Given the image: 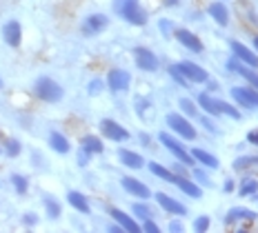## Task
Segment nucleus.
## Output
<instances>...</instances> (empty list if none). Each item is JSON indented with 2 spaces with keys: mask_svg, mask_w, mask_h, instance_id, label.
<instances>
[{
  "mask_svg": "<svg viewBox=\"0 0 258 233\" xmlns=\"http://www.w3.org/2000/svg\"><path fill=\"white\" fill-rule=\"evenodd\" d=\"M114 12L120 16L125 23L134 25V27H145L149 20V16L143 9L141 0H114Z\"/></svg>",
  "mask_w": 258,
  "mask_h": 233,
  "instance_id": "obj_1",
  "label": "nucleus"
},
{
  "mask_svg": "<svg viewBox=\"0 0 258 233\" xmlns=\"http://www.w3.org/2000/svg\"><path fill=\"white\" fill-rule=\"evenodd\" d=\"M34 94L38 100L56 105V102L62 100L64 89L53 78H49V75H40V78H36V83H34Z\"/></svg>",
  "mask_w": 258,
  "mask_h": 233,
  "instance_id": "obj_2",
  "label": "nucleus"
},
{
  "mask_svg": "<svg viewBox=\"0 0 258 233\" xmlns=\"http://www.w3.org/2000/svg\"><path fill=\"white\" fill-rule=\"evenodd\" d=\"M158 140H160V144H163V147L167 149L169 153L174 156V158L178 160V162H182V165H187V167H194V165H196V160H194L191 153L185 149V144H182L180 140H176L171 133L160 131V133H158Z\"/></svg>",
  "mask_w": 258,
  "mask_h": 233,
  "instance_id": "obj_3",
  "label": "nucleus"
},
{
  "mask_svg": "<svg viewBox=\"0 0 258 233\" xmlns=\"http://www.w3.org/2000/svg\"><path fill=\"white\" fill-rule=\"evenodd\" d=\"M165 122H167V127L171 131H176L180 135L182 140H196L198 131L194 129V124L187 120L182 113H167V118H165Z\"/></svg>",
  "mask_w": 258,
  "mask_h": 233,
  "instance_id": "obj_4",
  "label": "nucleus"
},
{
  "mask_svg": "<svg viewBox=\"0 0 258 233\" xmlns=\"http://www.w3.org/2000/svg\"><path fill=\"white\" fill-rule=\"evenodd\" d=\"M107 87H109V91H114V94H122V91H129V87H132V73L127 71V69H109V73H107Z\"/></svg>",
  "mask_w": 258,
  "mask_h": 233,
  "instance_id": "obj_5",
  "label": "nucleus"
},
{
  "mask_svg": "<svg viewBox=\"0 0 258 233\" xmlns=\"http://www.w3.org/2000/svg\"><path fill=\"white\" fill-rule=\"evenodd\" d=\"M134 62H136V67L141 69V71H147V73L158 71V67H160L156 53L152 49H147V47H136V49H134Z\"/></svg>",
  "mask_w": 258,
  "mask_h": 233,
  "instance_id": "obj_6",
  "label": "nucleus"
},
{
  "mask_svg": "<svg viewBox=\"0 0 258 233\" xmlns=\"http://www.w3.org/2000/svg\"><path fill=\"white\" fill-rule=\"evenodd\" d=\"M100 133H103L107 140H111V142H125V140L132 138V133H129L120 122L111 120V118L100 120Z\"/></svg>",
  "mask_w": 258,
  "mask_h": 233,
  "instance_id": "obj_7",
  "label": "nucleus"
},
{
  "mask_svg": "<svg viewBox=\"0 0 258 233\" xmlns=\"http://www.w3.org/2000/svg\"><path fill=\"white\" fill-rule=\"evenodd\" d=\"M107 27H109V16L91 14V16H87V18L83 20L80 31H83V36H98V34H103Z\"/></svg>",
  "mask_w": 258,
  "mask_h": 233,
  "instance_id": "obj_8",
  "label": "nucleus"
},
{
  "mask_svg": "<svg viewBox=\"0 0 258 233\" xmlns=\"http://www.w3.org/2000/svg\"><path fill=\"white\" fill-rule=\"evenodd\" d=\"M229 94L245 109H258V89H254V87H232Z\"/></svg>",
  "mask_w": 258,
  "mask_h": 233,
  "instance_id": "obj_9",
  "label": "nucleus"
},
{
  "mask_svg": "<svg viewBox=\"0 0 258 233\" xmlns=\"http://www.w3.org/2000/svg\"><path fill=\"white\" fill-rule=\"evenodd\" d=\"M0 36H3V40L7 42L9 47H20V42H23V25L18 23V20H7V23L3 25V29H0Z\"/></svg>",
  "mask_w": 258,
  "mask_h": 233,
  "instance_id": "obj_10",
  "label": "nucleus"
},
{
  "mask_svg": "<svg viewBox=\"0 0 258 233\" xmlns=\"http://www.w3.org/2000/svg\"><path fill=\"white\" fill-rule=\"evenodd\" d=\"M176 67H178V71L185 75V78L189 80V83H207V80H209V73H207L203 67H198L196 62L182 60V62L176 64Z\"/></svg>",
  "mask_w": 258,
  "mask_h": 233,
  "instance_id": "obj_11",
  "label": "nucleus"
},
{
  "mask_svg": "<svg viewBox=\"0 0 258 233\" xmlns=\"http://www.w3.org/2000/svg\"><path fill=\"white\" fill-rule=\"evenodd\" d=\"M120 184H122V189H125L129 196H134V198H141V200H149V198H152V191H149V187H147V184H143L138 178L125 176L120 180Z\"/></svg>",
  "mask_w": 258,
  "mask_h": 233,
  "instance_id": "obj_12",
  "label": "nucleus"
},
{
  "mask_svg": "<svg viewBox=\"0 0 258 233\" xmlns=\"http://www.w3.org/2000/svg\"><path fill=\"white\" fill-rule=\"evenodd\" d=\"M229 47H232L234 58H236V60H238V62L247 64V67H254V69H258V56H256V53L249 49V47L240 45L238 40H232V42H229Z\"/></svg>",
  "mask_w": 258,
  "mask_h": 233,
  "instance_id": "obj_13",
  "label": "nucleus"
},
{
  "mask_svg": "<svg viewBox=\"0 0 258 233\" xmlns=\"http://www.w3.org/2000/svg\"><path fill=\"white\" fill-rule=\"evenodd\" d=\"M227 69H229V71H234V73H238V75H243V78L251 87H254V89H258V71L254 67H247V64L236 60V58H229V60H227Z\"/></svg>",
  "mask_w": 258,
  "mask_h": 233,
  "instance_id": "obj_14",
  "label": "nucleus"
},
{
  "mask_svg": "<svg viewBox=\"0 0 258 233\" xmlns=\"http://www.w3.org/2000/svg\"><path fill=\"white\" fill-rule=\"evenodd\" d=\"M174 36H176V40L180 42L185 49H189L194 53H201L203 51V42H201V38H198L196 34H191L189 29H174Z\"/></svg>",
  "mask_w": 258,
  "mask_h": 233,
  "instance_id": "obj_15",
  "label": "nucleus"
},
{
  "mask_svg": "<svg viewBox=\"0 0 258 233\" xmlns=\"http://www.w3.org/2000/svg\"><path fill=\"white\" fill-rule=\"evenodd\" d=\"M156 202L160 204V209L167 211L171 215H187V207L182 202H178L176 198L167 196V193H156Z\"/></svg>",
  "mask_w": 258,
  "mask_h": 233,
  "instance_id": "obj_16",
  "label": "nucleus"
},
{
  "mask_svg": "<svg viewBox=\"0 0 258 233\" xmlns=\"http://www.w3.org/2000/svg\"><path fill=\"white\" fill-rule=\"evenodd\" d=\"M118 160H120L122 167L134 169V171L145 167V158L141 153H136V151H132V149H118Z\"/></svg>",
  "mask_w": 258,
  "mask_h": 233,
  "instance_id": "obj_17",
  "label": "nucleus"
},
{
  "mask_svg": "<svg viewBox=\"0 0 258 233\" xmlns=\"http://www.w3.org/2000/svg\"><path fill=\"white\" fill-rule=\"evenodd\" d=\"M109 215H111V220L118 222V224L122 226V231H129V233H138V231H141V224H138V222L134 220L129 213H125V211L109 209Z\"/></svg>",
  "mask_w": 258,
  "mask_h": 233,
  "instance_id": "obj_18",
  "label": "nucleus"
},
{
  "mask_svg": "<svg viewBox=\"0 0 258 233\" xmlns=\"http://www.w3.org/2000/svg\"><path fill=\"white\" fill-rule=\"evenodd\" d=\"M67 202H69V207L72 209H76L78 213H83V215H89L91 213V204H89V200L85 193H80V191H69L67 193Z\"/></svg>",
  "mask_w": 258,
  "mask_h": 233,
  "instance_id": "obj_19",
  "label": "nucleus"
},
{
  "mask_svg": "<svg viewBox=\"0 0 258 233\" xmlns=\"http://www.w3.org/2000/svg\"><path fill=\"white\" fill-rule=\"evenodd\" d=\"M198 105L203 107V111L205 113H209L212 118H220L223 116V111H220V100L218 98H212L209 94H198Z\"/></svg>",
  "mask_w": 258,
  "mask_h": 233,
  "instance_id": "obj_20",
  "label": "nucleus"
},
{
  "mask_svg": "<svg viewBox=\"0 0 258 233\" xmlns=\"http://www.w3.org/2000/svg\"><path fill=\"white\" fill-rule=\"evenodd\" d=\"M49 147L60 156H67L72 151V142L67 140V135L60 133V131H51L49 133Z\"/></svg>",
  "mask_w": 258,
  "mask_h": 233,
  "instance_id": "obj_21",
  "label": "nucleus"
},
{
  "mask_svg": "<svg viewBox=\"0 0 258 233\" xmlns=\"http://www.w3.org/2000/svg\"><path fill=\"white\" fill-rule=\"evenodd\" d=\"M207 14L212 16V18L216 20L220 27H227L229 25V9H227V5H225V3H212L207 7Z\"/></svg>",
  "mask_w": 258,
  "mask_h": 233,
  "instance_id": "obj_22",
  "label": "nucleus"
},
{
  "mask_svg": "<svg viewBox=\"0 0 258 233\" xmlns=\"http://www.w3.org/2000/svg\"><path fill=\"white\" fill-rule=\"evenodd\" d=\"M191 158L196 160V162H201L203 167H207V169H218V158L214 153H209V151L205 149H201V147H194L191 151Z\"/></svg>",
  "mask_w": 258,
  "mask_h": 233,
  "instance_id": "obj_23",
  "label": "nucleus"
},
{
  "mask_svg": "<svg viewBox=\"0 0 258 233\" xmlns=\"http://www.w3.org/2000/svg\"><path fill=\"white\" fill-rule=\"evenodd\" d=\"M174 184L180 189L185 196H189V198H201L203 196V189L198 187L194 180H187L185 176H176V180H174Z\"/></svg>",
  "mask_w": 258,
  "mask_h": 233,
  "instance_id": "obj_24",
  "label": "nucleus"
},
{
  "mask_svg": "<svg viewBox=\"0 0 258 233\" xmlns=\"http://www.w3.org/2000/svg\"><path fill=\"white\" fill-rule=\"evenodd\" d=\"M238 220H256V211H249L245 207H234L225 215V224H236Z\"/></svg>",
  "mask_w": 258,
  "mask_h": 233,
  "instance_id": "obj_25",
  "label": "nucleus"
},
{
  "mask_svg": "<svg viewBox=\"0 0 258 233\" xmlns=\"http://www.w3.org/2000/svg\"><path fill=\"white\" fill-rule=\"evenodd\" d=\"M80 149H85L91 156H100L105 151V144L98 135H83V140H80Z\"/></svg>",
  "mask_w": 258,
  "mask_h": 233,
  "instance_id": "obj_26",
  "label": "nucleus"
},
{
  "mask_svg": "<svg viewBox=\"0 0 258 233\" xmlns=\"http://www.w3.org/2000/svg\"><path fill=\"white\" fill-rule=\"evenodd\" d=\"M42 204H45V213L49 220H58L62 215V207H60V202H58V198L42 196Z\"/></svg>",
  "mask_w": 258,
  "mask_h": 233,
  "instance_id": "obj_27",
  "label": "nucleus"
},
{
  "mask_svg": "<svg viewBox=\"0 0 258 233\" xmlns=\"http://www.w3.org/2000/svg\"><path fill=\"white\" fill-rule=\"evenodd\" d=\"M149 171L154 173L156 178H160V180H165V182H171L174 184V180H176V173L171 171V169H167V167H163V165H158V162H149Z\"/></svg>",
  "mask_w": 258,
  "mask_h": 233,
  "instance_id": "obj_28",
  "label": "nucleus"
},
{
  "mask_svg": "<svg viewBox=\"0 0 258 233\" xmlns=\"http://www.w3.org/2000/svg\"><path fill=\"white\" fill-rule=\"evenodd\" d=\"M20 151H23V142H20L18 138H7L3 144V153L7 156V158H18Z\"/></svg>",
  "mask_w": 258,
  "mask_h": 233,
  "instance_id": "obj_29",
  "label": "nucleus"
},
{
  "mask_svg": "<svg viewBox=\"0 0 258 233\" xmlns=\"http://www.w3.org/2000/svg\"><path fill=\"white\" fill-rule=\"evenodd\" d=\"M9 180H12V187H14V191L18 193V196H25V193L29 191V180H27L25 176H20V173H14Z\"/></svg>",
  "mask_w": 258,
  "mask_h": 233,
  "instance_id": "obj_30",
  "label": "nucleus"
},
{
  "mask_svg": "<svg viewBox=\"0 0 258 233\" xmlns=\"http://www.w3.org/2000/svg\"><path fill=\"white\" fill-rule=\"evenodd\" d=\"M256 191H258V180L256 178H247V180H243V184H240V189H238L240 196H254Z\"/></svg>",
  "mask_w": 258,
  "mask_h": 233,
  "instance_id": "obj_31",
  "label": "nucleus"
},
{
  "mask_svg": "<svg viewBox=\"0 0 258 233\" xmlns=\"http://www.w3.org/2000/svg\"><path fill=\"white\" fill-rule=\"evenodd\" d=\"M132 211H134V215H136L138 220H147V218H154V213H152V209L147 207V204H143V202H136L132 207Z\"/></svg>",
  "mask_w": 258,
  "mask_h": 233,
  "instance_id": "obj_32",
  "label": "nucleus"
},
{
  "mask_svg": "<svg viewBox=\"0 0 258 233\" xmlns=\"http://www.w3.org/2000/svg\"><path fill=\"white\" fill-rule=\"evenodd\" d=\"M251 165H256V156H243V158H236L234 160V171H243L247 169V167H251Z\"/></svg>",
  "mask_w": 258,
  "mask_h": 233,
  "instance_id": "obj_33",
  "label": "nucleus"
},
{
  "mask_svg": "<svg viewBox=\"0 0 258 233\" xmlns=\"http://www.w3.org/2000/svg\"><path fill=\"white\" fill-rule=\"evenodd\" d=\"M178 107H180L182 111H185V116H189V118H196V116H198L196 105H194L189 98H180V100H178Z\"/></svg>",
  "mask_w": 258,
  "mask_h": 233,
  "instance_id": "obj_34",
  "label": "nucleus"
},
{
  "mask_svg": "<svg viewBox=\"0 0 258 233\" xmlns=\"http://www.w3.org/2000/svg\"><path fill=\"white\" fill-rule=\"evenodd\" d=\"M105 80H100V78H94V80H89V85H87V94L89 96H100L103 94V89H105Z\"/></svg>",
  "mask_w": 258,
  "mask_h": 233,
  "instance_id": "obj_35",
  "label": "nucleus"
},
{
  "mask_svg": "<svg viewBox=\"0 0 258 233\" xmlns=\"http://www.w3.org/2000/svg\"><path fill=\"white\" fill-rule=\"evenodd\" d=\"M158 29H160V34H163L165 38H169V36H174V23L167 18H160L158 20Z\"/></svg>",
  "mask_w": 258,
  "mask_h": 233,
  "instance_id": "obj_36",
  "label": "nucleus"
},
{
  "mask_svg": "<svg viewBox=\"0 0 258 233\" xmlns=\"http://www.w3.org/2000/svg\"><path fill=\"white\" fill-rule=\"evenodd\" d=\"M194 178H196V184H205V187H214L212 180H209V176L203 169H198L196 165H194Z\"/></svg>",
  "mask_w": 258,
  "mask_h": 233,
  "instance_id": "obj_37",
  "label": "nucleus"
},
{
  "mask_svg": "<svg viewBox=\"0 0 258 233\" xmlns=\"http://www.w3.org/2000/svg\"><path fill=\"white\" fill-rule=\"evenodd\" d=\"M169 75H171V78H174V80H176V83H178L180 87H189V85H191L189 80H187L185 75H182V73L178 71V67H176V64H171V67H169Z\"/></svg>",
  "mask_w": 258,
  "mask_h": 233,
  "instance_id": "obj_38",
  "label": "nucleus"
},
{
  "mask_svg": "<svg viewBox=\"0 0 258 233\" xmlns=\"http://www.w3.org/2000/svg\"><path fill=\"white\" fill-rule=\"evenodd\" d=\"M209 229V215H198L194 222V231H207Z\"/></svg>",
  "mask_w": 258,
  "mask_h": 233,
  "instance_id": "obj_39",
  "label": "nucleus"
},
{
  "mask_svg": "<svg viewBox=\"0 0 258 233\" xmlns=\"http://www.w3.org/2000/svg\"><path fill=\"white\" fill-rule=\"evenodd\" d=\"M38 213H34V211H27V213L23 215V224L25 226H36V224H38Z\"/></svg>",
  "mask_w": 258,
  "mask_h": 233,
  "instance_id": "obj_40",
  "label": "nucleus"
},
{
  "mask_svg": "<svg viewBox=\"0 0 258 233\" xmlns=\"http://www.w3.org/2000/svg\"><path fill=\"white\" fill-rule=\"evenodd\" d=\"M141 231H149V233H158L160 231V226L154 222V218H147V220H143V226H141Z\"/></svg>",
  "mask_w": 258,
  "mask_h": 233,
  "instance_id": "obj_41",
  "label": "nucleus"
},
{
  "mask_svg": "<svg viewBox=\"0 0 258 233\" xmlns=\"http://www.w3.org/2000/svg\"><path fill=\"white\" fill-rule=\"evenodd\" d=\"M78 167H87L89 165V160H91V153H87L85 149H78Z\"/></svg>",
  "mask_w": 258,
  "mask_h": 233,
  "instance_id": "obj_42",
  "label": "nucleus"
},
{
  "mask_svg": "<svg viewBox=\"0 0 258 233\" xmlns=\"http://www.w3.org/2000/svg\"><path fill=\"white\" fill-rule=\"evenodd\" d=\"M247 142L256 144V147H258V129H251V131H247Z\"/></svg>",
  "mask_w": 258,
  "mask_h": 233,
  "instance_id": "obj_43",
  "label": "nucleus"
},
{
  "mask_svg": "<svg viewBox=\"0 0 258 233\" xmlns=\"http://www.w3.org/2000/svg\"><path fill=\"white\" fill-rule=\"evenodd\" d=\"M203 124H205V127H207L212 133H218V131H216V124H214L212 120H207V118H203Z\"/></svg>",
  "mask_w": 258,
  "mask_h": 233,
  "instance_id": "obj_44",
  "label": "nucleus"
},
{
  "mask_svg": "<svg viewBox=\"0 0 258 233\" xmlns=\"http://www.w3.org/2000/svg\"><path fill=\"white\" fill-rule=\"evenodd\" d=\"M107 231H111V233H120V231H122V226L118 224V222H114V224L107 226Z\"/></svg>",
  "mask_w": 258,
  "mask_h": 233,
  "instance_id": "obj_45",
  "label": "nucleus"
},
{
  "mask_svg": "<svg viewBox=\"0 0 258 233\" xmlns=\"http://www.w3.org/2000/svg\"><path fill=\"white\" fill-rule=\"evenodd\" d=\"M169 231H182V224H180V222H171V224H169Z\"/></svg>",
  "mask_w": 258,
  "mask_h": 233,
  "instance_id": "obj_46",
  "label": "nucleus"
},
{
  "mask_svg": "<svg viewBox=\"0 0 258 233\" xmlns=\"http://www.w3.org/2000/svg\"><path fill=\"white\" fill-rule=\"evenodd\" d=\"M223 189H225L227 193H229V191H234V180H227V182H225V187H223Z\"/></svg>",
  "mask_w": 258,
  "mask_h": 233,
  "instance_id": "obj_47",
  "label": "nucleus"
},
{
  "mask_svg": "<svg viewBox=\"0 0 258 233\" xmlns=\"http://www.w3.org/2000/svg\"><path fill=\"white\" fill-rule=\"evenodd\" d=\"M178 3H180V0H165V5H167V7H178Z\"/></svg>",
  "mask_w": 258,
  "mask_h": 233,
  "instance_id": "obj_48",
  "label": "nucleus"
},
{
  "mask_svg": "<svg viewBox=\"0 0 258 233\" xmlns=\"http://www.w3.org/2000/svg\"><path fill=\"white\" fill-rule=\"evenodd\" d=\"M141 142H143V144H149V138H147L145 133H141Z\"/></svg>",
  "mask_w": 258,
  "mask_h": 233,
  "instance_id": "obj_49",
  "label": "nucleus"
},
{
  "mask_svg": "<svg viewBox=\"0 0 258 233\" xmlns=\"http://www.w3.org/2000/svg\"><path fill=\"white\" fill-rule=\"evenodd\" d=\"M251 42H254V47H256V51H258V36H254V40H251Z\"/></svg>",
  "mask_w": 258,
  "mask_h": 233,
  "instance_id": "obj_50",
  "label": "nucleus"
},
{
  "mask_svg": "<svg viewBox=\"0 0 258 233\" xmlns=\"http://www.w3.org/2000/svg\"><path fill=\"white\" fill-rule=\"evenodd\" d=\"M0 89H3V78H0Z\"/></svg>",
  "mask_w": 258,
  "mask_h": 233,
  "instance_id": "obj_51",
  "label": "nucleus"
},
{
  "mask_svg": "<svg viewBox=\"0 0 258 233\" xmlns=\"http://www.w3.org/2000/svg\"><path fill=\"white\" fill-rule=\"evenodd\" d=\"M0 156H3V147H0Z\"/></svg>",
  "mask_w": 258,
  "mask_h": 233,
  "instance_id": "obj_52",
  "label": "nucleus"
}]
</instances>
